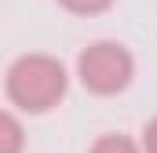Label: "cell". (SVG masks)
<instances>
[{
  "instance_id": "obj_1",
  "label": "cell",
  "mask_w": 157,
  "mask_h": 153,
  "mask_svg": "<svg viewBox=\"0 0 157 153\" xmlns=\"http://www.w3.org/2000/svg\"><path fill=\"white\" fill-rule=\"evenodd\" d=\"M70 95V69L59 55L26 51L4 69V99L22 117H44L59 110Z\"/></svg>"
},
{
  "instance_id": "obj_2",
  "label": "cell",
  "mask_w": 157,
  "mask_h": 153,
  "mask_svg": "<svg viewBox=\"0 0 157 153\" xmlns=\"http://www.w3.org/2000/svg\"><path fill=\"white\" fill-rule=\"evenodd\" d=\"M73 76H77V84L88 95H95V99H117L135 80V55L121 40L99 37V40L84 44L77 51Z\"/></svg>"
},
{
  "instance_id": "obj_3",
  "label": "cell",
  "mask_w": 157,
  "mask_h": 153,
  "mask_svg": "<svg viewBox=\"0 0 157 153\" xmlns=\"http://www.w3.org/2000/svg\"><path fill=\"white\" fill-rule=\"evenodd\" d=\"M0 153H26V124L15 110H0Z\"/></svg>"
},
{
  "instance_id": "obj_4",
  "label": "cell",
  "mask_w": 157,
  "mask_h": 153,
  "mask_svg": "<svg viewBox=\"0 0 157 153\" xmlns=\"http://www.w3.org/2000/svg\"><path fill=\"white\" fill-rule=\"evenodd\" d=\"M88 153H143V146H139V139H132L124 131H102L88 146Z\"/></svg>"
},
{
  "instance_id": "obj_5",
  "label": "cell",
  "mask_w": 157,
  "mask_h": 153,
  "mask_svg": "<svg viewBox=\"0 0 157 153\" xmlns=\"http://www.w3.org/2000/svg\"><path fill=\"white\" fill-rule=\"evenodd\" d=\"M66 15H77V18H95V15H106L117 0H55Z\"/></svg>"
},
{
  "instance_id": "obj_6",
  "label": "cell",
  "mask_w": 157,
  "mask_h": 153,
  "mask_svg": "<svg viewBox=\"0 0 157 153\" xmlns=\"http://www.w3.org/2000/svg\"><path fill=\"white\" fill-rule=\"evenodd\" d=\"M139 146H143V153H157V117L146 120V128L139 135Z\"/></svg>"
}]
</instances>
